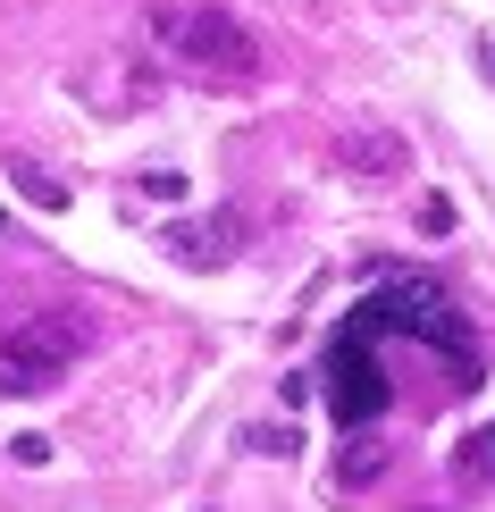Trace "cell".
I'll use <instances>...</instances> for the list:
<instances>
[{
    "label": "cell",
    "mask_w": 495,
    "mask_h": 512,
    "mask_svg": "<svg viewBox=\"0 0 495 512\" xmlns=\"http://www.w3.org/2000/svg\"><path fill=\"white\" fill-rule=\"evenodd\" d=\"M152 42L177 59V68H193V76H219V84L261 76V42H252V26L227 17V9H210V0H160L152 9Z\"/></svg>",
    "instance_id": "obj_1"
},
{
    "label": "cell",
    "mask_w": 495,
    "mask_h": 512,
    "mask_svg": "<svg viewBox=\"0 0 495 512\" xmlns=\"http://www.w3.org/2000/svg\"><path fill=\"white\" fill-rule=\"evenodd\" d=\"M76 345H84V328H76L68 311H42V319H26L17 336H0V403L51 395L59 378H68Z\"/></svg>",
    "instance_id": "obj_2"
},
{
    "label": "cell",
    "mask_w": 495,
    "mask_h": 512,
    "mask_svg": "<svg viewBox=\"0 0 495 512\" xmlns=\"http://www.w3.org/2000/svg\"><path fill=\"white\" fill-rule=\"evenodd\" d=\"M160 244L177 252L185 269H227L235 252H244V219H235V210H210V219H185V227H168Z\"/></svg>",
    "instance_id": "obj_3"
},
{
    "label": "cell",
    "mask_w": 495,
    "mask_h": 512,
    "mask_svg": "<svg viewBox=\"0 0 495 512\" xmlns=\"http://www.w3.org/2000/svg\"><path fill=\"white\" fill-rule=\"evenodd\" d=\"M336 160H344V177H370V185H386V177H403V168H412V143H403L395 126H344Z\"/></svg>",
    "instance_id": "obj_4"
},
{
    "label": "cell",
    "mask_w": 495,
    "mask_h": 512,
    "mask_svg": "<svg viewBox=\"0 0 495 512\" xmlns=\"http://www.w3.org/2000/svg\"><path fill=\"white\" fill-rule=\"evenodd\" d=\"M9 177L26 185V202H34V210H59V202H68V185H51V177H42V168H34V160H17Z\"/></svg>",
    "instance_id": "obj_5"
},
{
    "label": "cell",
    "mask_w": 495,
    "mask_h": 512,
    "mask_svg": "<svg viewBox=\"0 0 495 512\" xmlns=\"http://www.w3.org/2000/svg\"><path fill=\"white\" fill-rule=\"evenodd\" d=\"M462 471H479V479H495V420H487V429H479V437L462 445Z\"/></svg>",
    "instance_id": "obj_6"
},
{
    "label": "cell",
    "mask_w": 495,
    "mask_h": 512,
    "mask_svg": "<svg viewBox=\"0 0 495 512\" xmlns=\"http://www.w3.org/2000/svg\"><path fill=\"white\" fill-rule=\"evenodd\" d=\"M143 194H152V202H185V177H177V168H152V177H143Z\"/></svg>",
    "instance_id": "obj_7"
},
{
    "label": "cell",
    "mask_w": 495,
    "mask_h": 512,
    "mask_svg": "<svg viewBox=\"0 0 495 512\" xmlns=\"http://www.w3.org/2000/svg\"><path fill=\"white\" fill-rule=\"evenodd\" d=\"M17 462H26V471H42V462H51V437L26 429V437H17Z\"/></svg>",
    "instance_id": "obj_8"
},
{
    "label": "cell",
    "mask_w": 495,
    "mask_h": 512,
    "mask_svg": "<svg viewBox=\"0 0 495 512\" xmlns=\"http://www.w3.org/2000/svg\"><path fill=\"white\" fill-rule=\"evenodd\" d=\"M487 76H495V34H487Z\"/></svg>",
    "instance_id": "obj_9"
}]
</instances>
